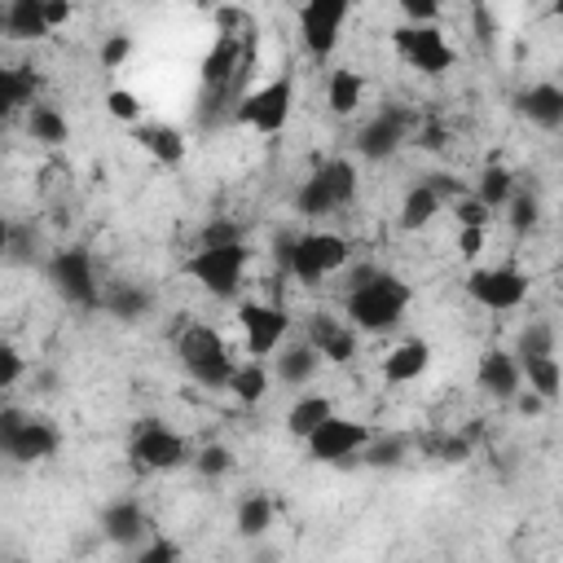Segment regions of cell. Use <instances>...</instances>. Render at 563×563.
<instances>
[{"label":"cell","mask_w":563,"mask_h":563,"mask_svg":"<svg viewBox=\"0 0 563 563\" xmlns=\"http://www.w3.org/2000/svg\"><path fill=\"white\" fill-rule=\"evenodd\" d=\"M409 303H413V286L400 282L396 273H378L369 286L347 290L343 312L352 317V321H347L352 330H361V334H383V330L400 325V317H405Z\"/></svg>","instance_id":"obj_1"},{"label":"cell","mask_w":563,"mask_h":563,"mask_svg":"<svg viewBox=\"0 0 563 563\" xmlns=\"http://www.w3.org/2000/svg\"><path fill=\"white\" fill-rule=\"evenodd\" d=\"M176 356H180L185 374H189L198 387H229L233 374H238V361L229 356L220 330L207 325V321H189V325L176 334Z\"/></svg>","instance_id":"obj_2"},{"label":"cell","mask_w":563,"mask_h":563,"mask_svg":"<svg viewBox=\"0 0 563 563\" xmlns=\"http://www.w3.org/2000/svg\"><path fill=\"white\" fill-rule=\"evenodd\" d=\"M352 198H356V167H352V158H330V163H321L295 189V211L303 220H321V216L347 207Z\"/></svg>","instance_id":"obj_3"},{"label":"cell","mask_w":563,"mask_h":563,"mask_svg":"<svg viewBox=\"0 0 563 563\" xmlns=\"http://www.w3.org/2000/svg\"><path fill=\"white\" fill-rule=\"evenodd\" d=\"M44 277H48V286L70 303V308H101V282H97V273H92V255L84 251V246H62V251H53L48 255V264H44Z\"/></svg>","instance_id":"obj_4"},{"label":"cell","mask_w":563,"mask_h":563,"mask_svg":"<svg viewBox=\"0 0 563 563\" xmlns=\"http://www.w3.org/2000/svg\"><path fill=\"white\" fill-rule=\"evenodd\" d=\"M246 260H251L246 246H202V251H194L180 268H185V277H194L207 295H216V299H233V295L242 290Z\"/></svg>","instance_id":"obj_5"},{"label":"cell","mask_w":563,"mask_h":563,"mask_svg":"<svg viewBox=\"0 0 563 563\" xmlns=\"http://www.w3.org/2000/svg\"><path fill=\"white\" fill-rule=\"evenodd\" d=\"M132 462L141 471H180V466H194V453L185 444V435H176L172 427H163L158 418H141L136 431H132Z\"/></svg>","instance_id":"obj_6"},{"label":"cell","mask_w":563,"mask_h":563,"mask_svg":"<svg viewBox=\"0 0 563 563\" xmlns=\"http://www.w3.org/2000/svg\"><path fill=\"white\" fill-rule=\"evenodd\" d=\"M290 106H295V79H290V75H277V79H268L264 88L246 92L242 106L233 110V119H238V123H251V128L264 132V136H277V132L286 128V119H290Z\"/></svg>","instance_id":"obj_7"},{"label":"cell","mask_w":563,"mask_h":563,"mask_svg":"<svg viewBox=\"0 0 563 563\" xmlns=\"http://www.w3.org/2000/svg\"><path fill=\"white\" fill-rule=\"evenodd\" d=\"M343 264H347V238H339L330 229H312V233H299V242H295L290 277L303 286H317L321 277L339 273Z\"/></svg>","instance_id":"obj_8"},{"label":"cell","mask_w":563,"mask_h":563,"mask_svg":"<svg viewBox=\"0 0 563 563\" xmlns=\"http://www.w3.org/2000/svg\"><path fill=\"white\" fill-rule=\"evenodd\" d=\"M528 273L519 268V264H493V268H475L471 277H466V295L479 303V308H488V312H510V308H519L523 299H528Z\"/></svg>","instance_id":"obj_9"},{"label":"cell","mask_w":563,"mask_h":563,"mask_svg":"<svg viewBox=\"0 0 563 563\" xmlns=\"http://www.w3.org/2000/svg\"><path fill=\"white\" fill-rule=\"evenodd\" d=\"M352 4L347 0H308L299 4V35H303V48L312 62H325L334 48H339V31L347 22Z\"/></svg>","instance_id":"obj_10"},{"label":"cell","mask_w":563,"mask_h":563,"mask_svg":"<svg viewBox=\"0 0 563 563\" xmlns=\"http://www.w3.org/2000/svg\"><path fill=\"white\" fill-rule=\"evenodd\" d=\"M238 325L246 334V352L251 361H264V356H277L282 339L290 334V317L282 303H260V299H246L238 303Z\"/></svg>","instance_id":"obj_11"},{"label":"cell","mask_w":563,"mask_h":563,"mask_svg":"<svg viewBox=\"0 0 563 563\" xmlns=\"http://www.w3.org/2000/svg\"><path fill=\"white\" fill-rule=\"evenodd\" d=\"M391 44H396V53L413 66V70H422V75H444L453 62H457V53L449 48V40H444V31L440 26H396L391 31Z\"/></svg>","instance_id":"obj_12"},{"label":"cell","mask_w":563,"mask_h":563,"mask_svg":"<svg viewBox=\"0 0 563 563\" xmlns=\"http://www.w3.org/2000/svg\"><path fill=\"white\" fill-rule=\"evenodd\" d=\"M374 435H369V427L365 422H356V418H325L303 444H308V457L312 462H347V457H356L365 444H369Z\"/></svg>","instance_id":"obj_13"},{"label":"cell","mask_w":563,"mask_h":563,"mask_svg":"<svg viewBox=\"0 0 563 563\" xmlns=\"http://www.w3.org/2000/svg\"><path fill=\"white\" fill-rule=\"evenodd\" d=\"M409 110H400V106H387V110H378L369 123H361V132H356V154L361 158H369V163H383V158H391L405 141H409Z\"/></svg>","instance_id":"obj_14"},{"label":"cell","mask_w":563,"mask_h":563,"mask_svg":"<svg viewBox=\"0 0 563 563\" xmlns=\"http://www.w3.org/2000/svg\"><path fill=\"white\" fill-rule=\"evenodd\" d=\"M475 383H479V391H488L493 400H515V396L523 391V365H519L515 352L493 347V352L479 356V365H475Z\"/></svg>","instance_id":"obj_15"},{"label":"cell","mask_w":563,"mask_h":563,"mask_svg":"<svg viewBox=\"0 0 563 563\" xmlns=\"http://www.w3.org/2000/svg\"><path fill=\"white\" fill-rule=\"evenodd\" d=\"M57 444H62V431H57L48 418L31 413V418H26V427H22L13 440H4L0 449H4V457H13V462H22V466H31V462L53 457V453H57Z\"/></svg>","instance_id":"obj_16"},{"label":"cell","mask_w":563,"mask_h":563,"mask_svg":"<svg viewBox=\"0 0 563 563\" xmlns=\"http://www.w3.org/2000/svg\"><path fill=\"white\" fill-rule=\"evenodd\" d=\"M515 106L541 132H559L563 128V88L559 84H532V88H523L515 97Z\"/></svg>","instance_id":"obj_17"},{"label":"cell","mask_w":563,"mask_h":563,"mask_svg":"<svg viewBox=\"0 0 563 563\" xmlns=\"http://www.w3.org/2000/svg\"><path fill=\"white\" fill-rule=\"evenodd\" d=\"M101 532L106 541L114 545H136L145 537V506L136 497H114L106 510H101Z\"/></svg>","instance_id":"obj_18"},{"label":"cell","mask_w":563,"mask_h":563,"mask_svg":"<svg viewBox=\"0 0 563 563\" xmlns=\"http://www.w3.org/2000/svg\"><path fill=\"white\" fill-rule=\"evenodd\" d=\"M132 141L163 167H180L185 163V136L172 128V123H136L132 128Z\"/></svg>","instance_id":"obj_19"},{"label":"cell","mask_w":563,"mask_h":563,"mask_svg":"<svg viewBox=\"0 0 563 563\" xmlns=\"http://www.w3.org/2000/svg\"><path fill=\"white\" fill-rule=\"evenodd\" d=\"M0 22H4L9 40H44L53 31L44 18V0H9L0 9Z\"/></svg>","instance_id":"obj_20"},{"label":"cell","mask_w":563,"mask_h":563,"mask_svg":"<svg viewBox=\"0 0 563 563\" xmlns=\"http://www.w3.org/2000/svg\"><path fill=\"white\" fill-rule=\"evenodd\" d=\"M427 365H431V343H427V339H405V343H396V347L387 352L383 378H387V383H413V378H422Z\"/></svg>","instance_id":"obj_21"},{"label":"cell","mask_w":563,"mask_h":563,"mask_svg":"<svg viewBox=\"0 0 563 563\" xmlns=\"http://www.w3.org/2000/svg\"><path fill=\"white\" fill-rule=\"evenodd\" d=\"M317 369H321V352L312 347V343H290V347H282L277 352V365H273V378L277 383H286V387H303V383H312L317 378Z\"/></svg>","instance_id":"obj_22"},{"label":"cell","mask_w":563,"mask_h":563,"mask_svg":"<svg viewBox=\"0 0 563 563\" xmlns=\"http://www.w3.org/2000/svg\"><path fill=\"white\" fill-rule=\"evenodd\" d=\"M101 308L110 317H119V321H136V317H145L154 308V295L145 286H136V282H110L101 290Z\"/></svg>","instance_id":"obj_23"},{"label":"cell","mask_w":563,"mask_h":563,"mask_svg":"<svg viewBox=\"0 0 563 563\" xmlns=\"http://www.w3.org/2000/svg\"><path fill=\"white\" fill-rule=\"evenodd\" d=\"M361 97H365V75L352 70V66H334V70H330V84H325L330 110H334L339 119H347V114H356Z\"/></svg>","instance_id":"obj_24"},{"label":"cell","mask_w":563,"mask_h":563,"mask_svg":"<svg viewBox=\"0 0 563 563\" xmlns=\"http://www.w3.org/2000/svg\"><path fill=\"white\" fill-rule=\"evenodd\" d=\"M26 132H31L35 145H48V150H57V145L70 141V123H66V114H62L57 106H48V101H35V106L26 110Z\"/></svg>","instance_id":"obj_25"},{"label":"cell","mask_w":563,"mask_h":563,"mask_svg":"<svg viewBox=\"0 0 563 563\" xmlns=\"http://www.w3.org/2000/svg\"><path fill=\"white\" fill-rule=\"evenodd\" d=\"M325 418H334V405H330V396H321V391H308V396H299L295 405H290V413H286V431L295 435V440H308Z\"/></svg>","instance_id":"obj_26"},{"label":"cell","mask_w":563,"mask_h":563,"mask_svg":"<svg viewBox=\"0 0 563 563\" xmlns=\"http://www.w3.org/2000/svg\"><path fill=\"white\" fill-rule=\"evenodd\" d=\"M273 515H277V506H273V497L268 493H246L242 501H238V537H246V541H260L268 528H273Z\"/></svg>","instance_id":"obj_27"},{"label":"cell","mask_w":563,"mask_h":563,"mask_svg":"<svg viewBox=\"0 0 563 563\" xmlns=\"http://www.w3.org/2000/svg\"><path fill=\"white\" fill-rule=\"evenodd\" d=\"M523 365V383L528 391H537L545 405L563 396V365L554 356H541V361H519Z\"/></svg>","instance_id":"obj_28"},{"label":"cell","mask_w":563,"mask_h":563,"mask_svg":"<svg viewBox=\"0 0 563 563\" xmlns=\"http://www.w3.org/2000/svg\"><path fill=\"white\" fill-rule=\"evenodd\" d=\"M435 211H440V198H435L431 185L422 180V185H413V189L405 194V202H400V229H405V233H418L422 224L435 220Z\"/></svg>","instance_id":"obj_29"},{"label":"cell","mask_w":563,"mask_h":563,"mask_svg":"<svg viewBox=\"0 0 563 563\" xmlns=\"http://www.w3.org/2000/svg\"><path fill=\"white\" fill-rule=\"evenodd\" d=\"M519 185H515V172L510 167H501V163H493V167H484L479 172V185H475V198L488 207V211H497V207H506L510 202V194H515Z\"/></svg>","instance_id":"obj_30"},{"label":"cell","mask_w":563,"mask_h":563,"mask_svg":"<svg viewBox=\"0 0 563 563\" xmlns=\"http://www.w3.org/2000/svg\"><path fill=\"white\" fill-rule=\"evenodd\" d=\"M515 356H519V361L554 356V325H550V321H541V317L523 321V330H519V339H515Z\"/></svg>","instance_id":"obj_31"},{"label":"cell","mask_w":563,"mask_h":563,"mask_svg":"<svg viewBox=\"0 0 563 563\" xmlns=\"http://www.w3.org/2000/svg\"><path fill=\"white\" fill-rule=\"evenodd\" d=\"M268 383H273L268 365H264V361H246V365H238V374H233L229 391H233L242 405H260V400L268 396Z\"/></svg>","instance_id":"obj_32"},{"label":"cell","mask_w":563,"mask_h":563,"mask_svg":"<svg viewBox=\"0 0 563 563\" xmlns=\"http://www.w3.org/2000/svg\"><path fill=\"white\" fill-rule=\"evenodd\" d=\"M22 106H26V110L35 106V66H26V62L4 70V106H0V110L13 114V110H22Z\"/></svg>","instance_id":"obj_33"},{"label":"cell","mask_w":563,"mask_h":563,"mask_svg":"<svg viewBox=\"0 0 563 563\" xmlns=\"http://www.w3.org/2000/svg\"><path fill=\"white\" fill-rule=\"evenodd\" d=\"M356 457H361L365 466H374V471H396V466L409 457V440H405V435H378V440H369Z\"/></svg>","instance_id":"obj_34"},{"label":"cell","mask_w":563,"mask_h":563,"mask_svg":"<svg viewBox=\"0 0 563 563\" xmlns=\"http://www.w3.org/2000/svg\"><path fill=\"white\" fill-rule=\"evenodd\" d=\"M506 220H510V229H515L519 238L532 233L537 220H541V202H537V194H532V189H515L510 202H506Z\"/></svg>","instance_id":"obj_35"},{"label":"cell","mask_w":563,"mask_h":563,"mask_svg":"<svg viewBox=\"0 0 563 563\" xmlns=\"http://www.w3.org/2000/svg\"><path fill=\"white\" fill-rule=\"evenodd\" d=\"M198 251L202 246H246V229L238 224V220H224V216H216V220H207L202 229H198V242H194Z\"/></svg>","instance_id":"obj_36"},{"label":"cell","mask_w":563,"mask_h":563,"mask_svg":"<svg viewBox=\"0 0 563 563\" xmlns=\"http://www.w3.org/2000/svg\"><path fill=\"white\" fill-rule=\"evenodd\" d=\"M194 471H198L202 479L229 475V471H233V449H224V444H202V449L194 453Z\"/></svg>","instance_id":"obj_37"},{"label":"cell","mask_w":563,"mask_h":563,"mask_svg":"<svg viewBox=\"0 0 563 563\" xmlns=\"http://www.w3.org/2000/svg\"><path fill=\"white\" fill-rule=\"evenodd\" d=\"M418 449H427L431 457H440V462H462L466 453H471V440L466 435H418Z\"/></svg>","instance_id":"obj_38"},{"label":"cell","mask_w":563,"mask_h":563,"mask_svg":"<svg viewBox=\"0 0 563 563\" xmlns=\"http://www.w3.org/2000/svg\"><path fill=\"white\" fill-rule=\"evenodd\" d=\"M106 114L119 123H141V97L128 88H106Z\"/></svg>","instance_id":"obj_39"},{"label":"cell","mask_w":563,"mask_h":563,"mask_svg":"<svg viewBox=\"0 0 563 563\" xmlns=\"http://www.w3.org/2000/svg\"><path fill=\"white\" fill-rule=\"evenodd\" d=\"M4 260H9V264H31V260H35L31 233H26V224H18V220L4 224Z\"/></svg>","instance_id":"obj_40"},{"label":"cell","mask_w":563,"mask_h":563,"mask_svg":"<svg viewBox=\"0 0 563 563\" xmlns=\"http://www.w3.org/2000/svg\"><path fill=\"white\" fill-rule=\"evenodd\" d=\"M339 330H343V321H339V317H330V312H312V317H308V325H303V343H312V347L321 352Z\"/></svg>","instance_id":"obj_41"},{"label":"cell","mask_w":563,"mask_h":563,"mask_svg":"<svg viewBox=\"0 0 563 563\" xmlns=\"http://www.w3.org/2000/svg\"><path fill=\"white\" fill-rule=\"evenodd\" d=\"M356 347H361V339H356V330L352 325H343L325 347H321V361H330V365H347L352 356H356Z\"/></svg>","instance_id":"obj_42"},{"label":"cell","mask_w":563,"mask_h":563,"mask_svg":"<svg viewBox=\"0 0 563 563\" xmlns=\"http://www.w3.org/2000/svg\"><path fill=\"white\" fill-rule=\"evenodd\" d=\"M453 211H457V229H484V224L493 220V211H488L475 194H462V198L453 202Z\"/></svg>","instance_id":"obj_43"},{"label":"cell","mask_w":563,"mask_h":563,"mask_svg":"<svg viewBox=\"0 0 563 563\" xmlns=\"http://www.w3.org/2000/svg\"><path fill=\"white\" fill-rule=\"evenodd\" d=\"M405 26H435L440 22V0H400Z\"/></svg>","instance_id":"obj_44"},{"label":"cell","mask_w":563,"mask_h":563,"mask_svg":"<svg viewBox=\"0 0 563 563\" xmlns=\"http://www.w3.org/2000/svg\"><path fill=\"white\" fill-rule=\"evenodd\" d=\"M22 374H26L22 352H18L13 343H4V347H0V387H18V383H22Z\"/></svg>","instance_id":"obj_45"},{"label":"cell","mask_w":563,"mask_h":563,"mask_svg":"<svg viewBox=\"0 0 563 563\" xmlns=\"http://www.w3.org/2000/svg\"><path fill=\"white\" fill-rule=\"evenodd\" d=\"M101 66L106 70H114V66H123L128 57H132V35H106V44H101Z\"/></svg>","instance_id":"obj_46"},{"label":"cell","mask_w":563,"mask_h":563,"mask_svg":"<svg viewBox=\"0 0 563 563\" xmlns=\"http://www.w3.org/2000/svg\"><path fill=\"white\" fill-rule=\"evenodd\" d=\"M427 185H431V194L440 198V202H457L466 189H462V180L457 176H449V172H431L427 176Z\"/></svg>","instance_id":"obj_47"},{"label":"cell","mask_w":563,"mask_h":563,"mask_svg":"<svg viewBox=\"0 0 563 563\" xmlns=\"http://www.w3.org/2000/svg\"><path fill=\"white\" fill-rule=\"evenodd\" d=\"M132 563H180V550L172 545V541H163V537H154Z\"/></svg>","instance_id":"obj_48"},{"label":"cell","mask_w":563,"mask_h":563,"mask_svg":"<svg viewBox=\"0 0 563 563\" xmlns=\"http://www.w3.org/2000/svg\"><path fill=\"white\" fill-rule=\"evenodd\" d=\"M471 22H475L479 44H493V35H497V18H493V9H488V4H471Z\"/></svg>","instance_id":"obj_49"},{"label":"cell","mask_w":563,"mask_h":563,"mask_svg":"<svg viewBox=\"0 0 563 563\" xmlns=\"http://www.w3.org/2000/svg\"><path fill=\"white\" fill-rule=\"evenodd\" d=\"M413 145H422V150H444V128H440L435 119L418 123V132H413Z\"/></svg>","instance_id":"obj_50"},{"label":"cell","mask_w":563,"mask_h":563,"mask_svg":"<svg viewBox=\"0 0 563 563\" xmlns=\"http://www.w3.org/2000/svg\"><path fill=\"white\" fill-rule=\"evenodd\" d=\"M479 251H484V229H457V255L475 260Z\"/></svg>","instance_id":"obj_51"},{"label":"cell","mask_w":563,"mask_h":563,"mask_svg":"<svg viewBox=\"0 0 563 563\" xmlns=\"http://www.w3.org/2000/svg\"><path fill=\"white\" fill-rule=\"evenodd\" d=\"M378 273H383V268H378V264H369V260L352 264V268H347V290H361V286H369Z\"/></svg>","instance_id":"obj_52"},{"label":"cell","mask_w":563,"mask_h":563,"mask_svg":"<svg viewBox=\"0 0 563 563\" xmlns=\"http://www.w3.org/2000/svg\"><path fill=\"white\" fill-rule=\"evenodd\" d=\"M57 383H62V374H57L53 365H40V369H31V387H35L40 396H48V391H57Z\"/></svg>","instance_id":"obj_53"},{"label":"cell","mask_w":563,"mask_h":563,"mask_svg":"<svg viewBox=\"0 0 563 563\" xmlns=\"http://www.w3.org/2000/svg\"><path fill=\"white\" fill-rule=\"evenodd\" d=\"M295 242H299V233H277V242H273V255L286 273H290V260H295Z\"/></svg>","instance_id":"obj_54"},{"label":"cell","mask_w":563,"mask_h":563,"mask_svg":"<svg viewBox=\"0 0 563 563\" xmlns=\"http://www.w3.org/2000/svg\"><path fill=\"white\" fill-rule=\"evenodd\" d=\"M44 18H48V26L57 31L62 22H70V4H66V0H44Z\"/></svg>","instance_id":"obj_55"},{"label":"cell","mask_w":563,"mask_h":563,"mask_svg":"<svg viewBox=\"0 0 563 563\" xmlns=\"http://www.w3.org/2000/svg\"><path fill=\"white\" fill-rule=\"evenodd\" d=\"M515 409H519L523 418H532V413H541V409H545V400H541L537 391H528V387H523V391L515 396Z\"/></svg>","instance_id":"obj_56"},{"label":"cell","mask_w":563,"mask_h":563,"mask_svg":"<svg viewBox=\"0 0 563 563\" xmlns=\"http://www.w3.org/2000/svg\"><path fill=\"white\" fill-rule=\"evenodd\" d=\"M554 13H559V18H563V0H559V4H554Z\"/></svg>","instance_id":"obj_57"},{"label":"cell","mask_w":563,"mask_h":563,"mask_svg":"<svg viewBox=\"0 0 563 563\" xmlns=\"http://www.w3.org/2000/svg\"><path fill=\"white\" fill-rule=\"evenodd\" d=\"M559 515H563V501H559Z\"/></svg>","instance_id":"obj_58"}]
</instances>
